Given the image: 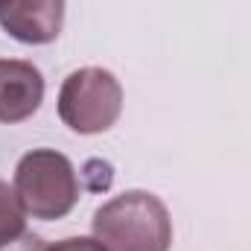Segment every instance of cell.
Here are the masks:
<instances>
[{
	"label": "cell",
	"mask_w": 251,
	"mask_h": 251,
	"mask_svg": "<svg viewBox=\"0 0 251 251\" xmlns=\"http://www.w3.org/2000/svg\"><path fill=\"white\" fill-rule=\"evenodd\" d=\"M94 237L108 251H170L173 219L155 193L126 190L97 207Z\"/></svg>",
	"instance_id": "cell-1"
},
{
	"label": "cell",
	"mask_w": 251,
	"mask_h": 251,
	"mask_svg": "<svg viewBox=\"0 0 251 251\" xmlns=\"http://www.w3.org/2000/svg\"><path fill=\"white\" fill-rule=\"evenodd\" d=\"M15 193L32 219H64L79 201V178L70 158L56 149H32L15 167Z\"/></svg>",
	"instance_id": "cell-2"
},
{
	"label": "cell",
	"mask_w": 251,
	"mask_h": 251,
	"mask_svg": "<svg viewBox=\"0 0 251 251\" xmlns=\"http://www.w3.org/2000/svg\"><path fill=\"white\" fill-rule=\"evenodd\" d=\"M123 114V85L105 67H79L62 82L59 117L76 134H102Z\"/></svg>",
	"instance_id": "cell-3"
},
{
	"label": "cell",
	"mask_w": 251,
	"mask_h": 251,
	"mask_svg": "<svg viewBox=\"0 0 251 251\" xmlns=\"http://www.w3.org/2000/svg\"><path fill=\"white\" fill-rule=\"evenodd\" d=\"M44 102V76L26 59H0V123L29 120Z\"/></svg>",
	"instance_id": "cell-4"
},
{
	"label": "cell",
	"mask_w": 251,
	"mask_h": 251,
	"mask_svg": "<svg viewBox=\"0 0 251 251\" xmlns=\"http://www.w3.org/2000/svg\"><path fill=\"white\" fill-rule=\"evenodd\" d=\"M0 26L21 44H50L62 35L64 0H9L0 9Z\"/></svg>",
	"instance_id": "cell-5"
},
{
	"label": "cell",
	"mask_w": 251,
	"mask_h": 251,
	"mask_svg": "<svg viewBox=\"0 0 251 251\" xmlns=\"http://www.w3.org/2000/svg\"><path fill=\"white\" fill-rule=\"evenodd\" d=\"M21 234H26V210L15 187L0 181V246L18 240Z\"/></svg>",
	"instance_id": "cell-6"
},
{
	"label": "cell",
	"mask_w": 251,
	"mask_h": 251,
	"mask_svg": "<svg viewBox=\"0 0 251 251\" xmlns=\"http://www.w3.org/2000/svg\"><path fill=\"white\" fill-rule=\"evenodd\" d=\"M47 251H108L97 237H67L59 243H50Z\"/></svg>",
	"instance_id": "cell-7"
},
{
	"label": "cell",
	"mask_w": 251,
	"mask_h": 251,
	"mask_svg": "<svg viewBox=\"0 0 251 251\" xmlns=\"http://www.w3.org/2000/svg\"><path fill=\"white\" fill-rule=\"evenodd\" d=\"M0 251H47V246H44V240L38 234H21L18 240L0 246Z\"/></svg>",
	"instance_id": "cell-8"
},
{
	"label": "cell",
	"mask_w": 251,
	"mask_h": 251,
	"mask_svg": "<svg viewBox=\"0 0 251 251\" xmlns=\"http://www.w3.org/2000/svg\"><path fill=\"white\" fill-rule=\"evenodd\" d=\"M6 3H9V0H0V9H3V6H6Z\"/></svg>",
	"instance_id": "cell-9"
}]
</instances>
